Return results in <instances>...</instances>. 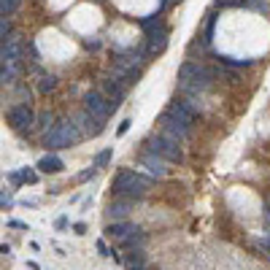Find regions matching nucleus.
Returning <instances> with one entry per match:
<instances>
[{"instance_id": "obj_1", "label": "nucleus", "mask_w": 270, "mask_h": 270, "mask_svg": "<svg viewBox=\"0 0 270 270\" xmlns=\"http://www.w3.org/2000/svg\"><path fill=\"white\" fill-rule=\"evenodd\" d=\"M211 71L202 65H195V62H184L178 68V84L184 92H206L211 86Z\"/></svg>"}, {"instance_id": "obj_2", "label": "nucleus", "mask_w": 270, "mask_h": 270, "mask_svg": "<svg viewBox=\"0 0 270 270\" xmlns=\"http://www.w3.org/2000/svg\"><path fill=\"white\" fill-rule=\"evenodd\" d=\"M114 195H119V197H141V195H146V189H149V178H143L138 176V173H132V170H122L117 173V178H114Z\"/></svg>"}, {"instance_id": "obj_3", "label": "nucleus", "mask_w": 270, "mask_h": 270, "mask_svg": "<svg viewBox=\"0 0 270 270\" xmlns=\"http://www.w3.org/2000/svg\"><path fill=\"white\" fill-rule=\"evenodd\" d=\"M79 138L81 135H79V130H76L73 122H60V124H54V127L43 135V146L46 149H71Z\"/></svg>"}, {"instance_id": "obj_4", "label": "nucleus", "mask_w": 270, "mask_h": 270, "mask_svg": "<svg viewBox=\"0 0 270 270\" xmlns=\"http://www.w3.org/2000/svg\"><path fill=\"white\" fill-rule=\"evenodd\" d=\"M149 151L160 154V157H165V160H170V162H181V160H184V151L178 149V141L168 138V135L149 138Z\"/></svg>"}, {"instance_id": "obj_5", "label": "nucleus", "mask_w": 270, "mask_h": 270, "mask_svg": "<svg viewBox=\"0 0 270 270\" xmlns=\"http://www.w3.org/2000/svg\"><path fill=\"white\" fill-rule=\"evenodd\" d=\"M84 108L89 111L92 117H98V119H103V122H105V119H108V114H111L114 108H117V103H108L100 92H89V95L84 98Z\"/></svg>"}, {"instance_id": "obj_6", "label": "nucleus", "mask_w": 270, "mask_h": 270, "mask_svg": "<svg viewBox=\"0 0 270 270\" xmlns=\"http://www.w3.org/2000/svg\"><path fill=\"white\" fill-rule=\"evenodd\" d=\"M160 124H162V130H165V135L168 138H173V141H178V138H187V132H189V124H184V122H178L173 114H162L160 117Z\"/></svg>"}, {"instance_id": "obj_7", "label": "nucleus", "mask_w": 270, "mask_h": 270, "mask_svg": "<svg viewBox=\"0 0 270 270\" xmlns=\"http://www.w3.org/2000/svg\"><path fill=\"white\" fill-rule=\"evenodd\" d=\"M168 162H170V160L160 157V154H154V151H143V154H141V165L149 168V173H151V176H157V178L168 176Z\"/></svg>"}, {"instance_id": "obj_8", "label": "nucleus", "mask_w": 270, "mask_h": 270, "mask_svg": "<svg viewBox=\"0 0 270 270\" xmlns=\"http://www.w3.org/2000/svg\"><path fill=\"white\" fill-rule=\"evenodd\" d=\"M8 122H11V127H14V130H25V127H30V124L35 122L33 108H30V105H14V108L8 111Z\"/></svg>"}, {"instance_id": "obj_9", "label": "nucleus", "mask_w": 270, "mask_h": 270, "mask_svg": "<svg viewBox=\"0 0 270 270\" xmlns=\"http://www.w3.org/2000/svg\"><path fill=\"white\" fill-rule=\"evenodd\" d=\"M19 57H22V41L16 35H8L3 41V49H0V60L3 65H16Z\"/></svg>"}, {"instance_id": "obj_10", "label": "nucleus", "mask_w": 270, "mask_h": 270, "mask_svg": "<svg viewBox=\"0 0 270 270\" xmlns=\"http://www.w3.org/2000/svg\"><path fill=\"white\" fill-rule=\"evenodd\" d=\"M135 233H138V227L130 224V221H114V224L105 227V235L114 238V240H122V243H124L127 238H132Z\"/></svg>"}, {"instance_id": "obj_11", "label": "nucleus", "mask_w": 270, "mask_h": 270, "mask_svg": "<svg viewBox=\"0 0 270 270\" xmlns=\"http://www.w3.org/2000/svg\"><path fill=\"white\" fill-rule=\"evenodd\" d=\"M168 114H173L178 122H184V124H192L195 122V117H197V111H195V105H189V103H170V108H168Z\"/></svg>"}, {"instance_id": "obj_12", "label": "nucleus", "mask_w": 270, "mask_h": 270, "mask_svg": "<svg viewBox=\"0 0 270 270\" xmlns=\"http://www.w3.org/2000/svg\"><path fill=\"white\" fill-rule=\"evenodd\" d=\"M168 46V30L165 27H157V33H149V43H146V52L154 57V54H162Z\"/></svg>"}, {"instance_id": "obj_13", "label": "nucleus", "mask_w": 270, "mask_h": 270, "mask_svg": "<svg viewBox=\"0 0 270 270\" xmlns=\"http://www.w3.org/2000/svg\"><path fill=\"white\" fill-rule=\"evenodd\" d=\"M41 173H57V170H62V160L57 157V154H46V157L38 160V165H35Z\"/></svg>"}, {"instance_id": "obj_14", "label": "nucleus", "mask_w": 270, "mask_h": 270, "mask_svg": "<svg viewBox=\"0 0 270 270\" xmlns=\"http://www.w3.org/2000/svg\"><path fill=\"white\" fill-rule=\"evenodd\" d=\"M127 214H130V197L117 200V202H111V206H108V216H111L114 221H122Z\"/></svg>"}, {"instance_id": "obj_15", "label": "nucleus", "mask_w": 270, "mask_h": 270, "mask_svg": "<svg viewBox=\"0 0 270 270\" xmlns=\"http://www.w3.org/2000/svg\"><path fill=\"white\" fill-rule=\"evenodd\" d=\"M22 0H0V16H11Z\"/></svg>"}, {"instance_id": "obj_16", "label": "nucleus", "mask_w": 270, "mask_h": 270, "mask_svg": "<svg viewBox=\"0 0 270 270\" xmlns=\"http://www.w3.org/2000/svg\"><path fill=\"white\" fill-rule=\"evenodd\" d=\"M127 267H130V270H141V267H143V254H141V252H132V254L127 257Z\"/></svg>"}, {"instance_id": "obj_17", "label": "nucleus", "mask_w": 270, "mask_h": 270, "mask_svg": "<svg viewBox=\"0 0 270 270\" xmlns=\"http://www.w3.org/2000/svg\"><path fill=\"white\" fill-rule=\"evenodd\" d=\"M111 154H114L111 149H105V151H100V154H98V157H95V168H98V170H100V168H105V165H108V162H111Z\"/></svg>"}, {"instance_id": "obj_18", "label": "nucleus", "mask_w": 270, "mask_h": 270, "mask_svg": "<svg viewBox=\"0 0 270 270\" xmlns=\"http://www.w3.org/2000/svg\"><path fill=\"white\" fill-rule=\"evenodd\" d=\"M19 176H22V181H27V184H35V181H38V173L33 168H22V170H19Z\"/></svg>"}, {"instance_id": "obj_19", "label": "nucleus", "mask_w": 270, "mask_h": 270, "mask_svg": "<svg viewBox=\"0 0 270 270\" xmlns=\"http://www.w3.org/2000/svg\"><path fill=\"white\" fill-rule=\"evenodd\" d=\"M214 27H216V16H211V19H208V25H206V33H202V43H211V35H214Z\"/></svg>"}, {"instance_id": "obj_20", "label": "nucleus", "mask_w": 270, "mask_h": 270, "mask_svg": "<svg viewBox=\"0 0 270 270\" xmlns=\"http://www.w3.org/2000/svg\"><path fill=\"white\" fill-rule=\"evenodd\" d=\"M54 86H57V79H54V76H43V79H41V92H52Z\"/></svg>"}, {"instance_id": "obj_21", "label": "nucleus", "mask_w": 270, "mask_h": 270, "mask_svg": "<svg viewBox=\"0 0 270 270\" xmlns=\"http://www.w3.org/2000/svg\"><path fill=\"white\" fill-rule=\"evenodd\" d=\"M246 8H254V11H270V8H267V3H262V0H246V3H243Z\"/></svg>"}, {"instance_id": "obj_22", "label": "nucleus", "mask_w": 270, "mask_h": 270, "mask_svg": "<svg viewBox=\"0 0 270 270\" xmlns=\"http://www.w3.org/2000/svg\"><path fill=\"white\" fill-rule=\"evenodd\" d=\"M143 30H154V27H160V14H154V16H149V19H143Z\"/></svg>"}, {"instance_id": "obj_23", "label": "nucleus", "mask_w": 270, "mask_h": 270, "mask_svg": "<svg viewBox=\"0 0 270 270\" xmlns=\"http://www.w3.org/2000/svg\"><path fill=\"white\" fill-rule=\"evenodd\" d=\"M8 33H11V19H8V16H3V22H0V38L6 41V38H8Z\"/></svg>"}, {"instance_id": "obj_24", "label": "nucleus", "mask_w": 270, "mask_h": 270, "mask_svg": "<svg viewBox=\"0 0 270 270\" xmlns=\"http://www.w3.org/2000/svg\"><path fill=\"white\" fill-rule=\"evenodd\" d=\"M95 170H98V168H95V165H92V168H86V170H81V173H79V176H76V181H89V178L95 176Z\"/></svg>"}, {"instance_id": "obj_25", "label": "nucleus", "mask_w": 270, "mask_h": 270, "mask_svg": "<svg viewBox=\"0 0 270 270\" xmlns=\"http://www.w3.org/2000/svg\"><path fill=\"white\" fill-rule=\"evenodd\" d=\"M0 206H3V211L11 206V192H6V189H3V195H0Z\"/></svg>"}, {"instance_id": "obj_26", "label": "nucleus", "mask_w": 270, "mask_h": 270, "mask_svg": "<svg viewBox=\"0 0 270 270\" xmlns=\"http://www.w3.org/2000/svg\"><path fill=\"white\" fill-rule=\"evenodd\" d=\"M98 252H100L103 257H111V252H108V246H105V240H98Z\"/></svg>"}, {"instance_id": "obj_27", "label": "nucleus", "mask_w": 270, "mask_h": 270, "mask_svg": "<svg viewBox=\"0 0 270 270\" xmlns=\"http://www.w3.org/2000/svg\"><path fill=\"white\" fill-rule=\"evenodd\" d=\"M130 124H132L130 119H124V122L119 124V135H124V132H127V130H130Z\"/></svg>"}, {"instance_id": "obj_28", "label": "nucleus", "mask_w": 270, "mask_h": 270, "mask_svg": "<svg viewBox=\"0 0 270 270\" xmlns=\"http://www.w3.org/2000/svg\"><path fill=\"white\" fill-rule=\"evenodd\" d=\"M8 224H11V227H16V230H27V224H25V221H16V219H11Z\"/></svg>"}, {"instance_id": "obj_29", "label": "nucleus", "mask_w": 270, "mask_h": 270, "mask_svg": "<svg viewBox=\"0 0 270 270\" xmlns=\"http://www.w3.org/2000/svg\"><path fill=\"white\" fill-rule=\"evenodd\" d=\"M73 230H76V235H84V233H86V224H81V221H79V224H76Z\"/></svg>"}, {"instance_id": "obj_30", "label": "nucleus", "mask_w": 270, "mask_h": 270, "mask_svg": "<svg viewBox=\"0 0 270 270\" xmlns=\"http://www.w3.org/2000/svg\"><path fill=\"white\" fill-rule=\"evenodd\" d=\"M41 122H43V127H49V122H52V114H41Z\"/></svg>"}, {"instance_id": "obj_31", "label": "nucleus", "mask_w": 270, "mask_h": 270, "mask_svg": "<svg viewBox=\"0 0 270 270\" xmlns=\"http://www.w3.org/2000/svg\"><path fill=\"white\" fill-rule=\"evenodd\" d=\"M65 224H68V219H65V216H60V219H57V230H62Z\"/></svg>"}, {"instance_id": "obj_32", "label": "nucleus", "mask_w": 270, "mask_h": 270, "mask_svg": "<svg viewBox=\"0 0 270 270\" xmlns=\"http://www.w3.org/2000/svg\"><path fill=\"white\" fill-rule=\"evenodd\" d=\"M262 246H265V249H270V233H267V235L262 238Z\"/></svg>"}, {"instance_id": "obj_33", "label": "nucleus", "mask_w": 270, "mask_h": 270, "mask_svg": "<svg viewBox=\"0 0 270 270\" xmlns=\"http://www.w3.org/2000/svg\"><path fill=\"white\" fill-rule=\"evenodd\" d=\"M265 219H267V224H270V202H267V211H265Z\"/></svg>"}]
</instances>
